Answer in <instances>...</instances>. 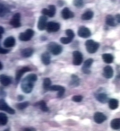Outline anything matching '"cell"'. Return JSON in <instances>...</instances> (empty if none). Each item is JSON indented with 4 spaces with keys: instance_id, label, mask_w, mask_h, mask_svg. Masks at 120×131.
<instances>
[{
    "instance_id": "35",
    "label": "cell",
    "mask_w": 120,
    "mask_h": 131,
    "mask_svg": "<svg viewBox=\"0 0 120 131\" xmlns=\"http://www.w3.org/2000/svg\"><path fill=\"white\" fill-rule=\"evenodd\" d=\"M72 41V39L70 38L69 37H62L60 39V41L63 44H68L71 43Z\"/></svg>"
},
{
    "instance_id": "36",
    "label": "cell",
    "mask_w": 120,
    "mask_h": 131,
    "mask_svg": "<svg viewBox=\"0 0 120 131\" xmlns=\"http://www.w3.org/2000/svg\"><path fill=\"white\" fill-rule=\"evenodd\" d=\"M66 34L67 35V37H69L71 39H73L74 37H75V34L74 33L73 31L71 29H67L66 31Z\"/></svg>"
},
{
    "instance_id": "42",
    "label": "cell",
    "mask_w": 120,
    "mask_h": 131,
    "mask_svg": "<svg viewBox=\"0 0 120 131\" xmlns=\"http://www.w3.org/2000/svg\"><path fill=\"white\" fill-rule=\"evenodd\" d=\"M4 32H5V31H4V28L3 27H0V34H1V35L3 34Z\"/></svg>"
},
{
    "instance_id": "28",
    "label": "cell",
    "mask_w": 120,
    "mask_h": 131,
    "mask_svg": "<svg viewBox=\"0 0 120 131\" xmlns=\"http://www.w3.org/2000/svg\"><path fill=\"white\" fill-rule=\"evenodd\" d=\"M51 80L49 78H45L43 81V88L46 91L49 90L50 88H51Z\"/></svg>"
},
{
    "instance_id": "41",
    "label": "cell",
    "mask_w": 120,
    "mask_h": 131,
    "mask_svg": "<svg viewBox=\"0 0 120 131\" xmlns=\"http://www.w3.org/2000/svg\"><path fill=\"white\" fill-rule=\"evenodd\" d=\"M24 99V96H23V95H19L18 96H17V99L19 101H21L23 100Z\"/></svg>"
},
{
    "instance_id": "21",
    "label": "cell",
    "mask_w": 120,
    "mask_h": 131,
    "mask_svg": "<svg viewBox=\"0 0 120 131\" xmlns=\"http://www.w3.org/2000/svg\"><path fill=\"white\" fill-rule=\"evenodd\" d=\"M34 52V50L31 48H27L21 51V54L24 57L27 58L30 57Z\"/></svg>"
},
{
    "instance_id": "2",
    "label": "cell",
    "mask_w": 120,
    "mask_h": 131,
    "mask_svg": "<svg viewBox=\"0 0 120 131\" xmlns=\"http://www.w3.org/2000/svg\"><path fill=\"white\" fill-rule=\"evenodd\" d=\"M85 47L88 52L91 54L95 53L99 47V44L92 40H88L85 42Z\"/></svg>"
},
{
    "instance_id": "38",
    "label": "cell",
    "mask_w": 120,
    "mask_h": 131,
    "mask_svg": "<svg viewBox=\"0 0 120 131\" xmlns=\"http://www.w3.org/2000/svg\"><path fill=\"white\" fill-rule=\"evenodd\" d=\"M9 50L7 49H4L2 47H0V52L2 54H6L9 52Z\"/></svg>"
},
{
    "instance_id": "19",
    "label": "cell",
    "mask_w": 120,
    "mask_h": 131,
    "mask_svg": "<svg viewBox=\"0 0 120 131\" xmlns=\"http://www.w3.org/2000/svg\"><path fill=\"white\" fill-rule=\"evenodd\" d=\"M0 80L1 84L5 86H8L12 82L11 78L9 76L5 75H1L0 77Z\"/></svg>"
},
{
    "instance_id": "29",
    "label": "cell",
    "mask_w": 120,
    "mask_h": 131,
    "mask_svg": "<svg viewBox=\"0 0 120 131\" xmlns=\"http://www.w3.org/2000/svg\"><path fill=\"white\" fill-rule=\"evenodd\" d=\"M8 122V117L4 113H0V123L2 126H5Z\"/></svg>"
},
{
    "instance_id": "27",
    "label": "cell",
    "mask_w": 120,
    "mask_h": 131,
    "mask_svg": "<svg viewBox=\"0 0 120 131\" xmlns=\"http://www.w3.org/2000/svg\"><path fill=\"white\" fill-rule=\"evenodd\" d=\"M106 23L109 26L114 27L116 25L115 20L114 17L111 15H108L106 17Z\"/></svg>"
},
{
    "instance_id": "10",
    "label": "cell",
    "mask_w": 120,
    "mask_h": 131,
    "mask_svg": "<svg viewBox=\"0 0 120 131\" xmlns=\"http://www.w3.org/2000/svg\"><path fill=\"white\" fill-rule=\"evenodd\" d=\"M49 9L46 8L43 9L42 10V13L44 16H48L50 17H53L55 16L56 12V8L54 5H50L48 6Z\"/></svg>"
},
{
    "instance_id": "45",
    "label": "cell",
    "mask_w": 120,
    "mask_h": 131,
    "mask_svg": "<svg viewBox=\"0 0 120 131\" xmlns=\"http://www.w3.org/2000/svg\"><path fill=\"white\" fill-rule=\"evenodd\" d=\"M9 131V130H8V129H6V130H5V131Z\"/></svg>"
},
{
    "instance_id": "12",
    "label": "cell",
    "mask_w": 120,
    "mask_h": 131,
    "mask_svg": "<svg viewBox=\"0 0 120 131\" xmlns=\"http://www.w3.org/2000/svg\"><path fill=\"white\" fill-rule=\"evenodd\" d=\"M31 71V68L27 67H24L21 68L20 69L18 70L16 73V78H15V80L16 83H18L20 80V78L22 77V76L24 74L27 72H30Z\"/></svg>"
},
{
    "instance_id": "7",
    "label": "cell",
    "mask_w": 120,
    "mask_h": 131,
    "mask_svg": "<svg viewBox=\"0 0 120 131\" xmlns=\"http://www.w3.org/2000/svg\"><path fill=\"white\" fill-rule=\"evenodd\" d=\"M10 24L14 28H18L21 26L20 14L19 13H16L14 15L10 20Z\"/></svg>"
},
{
    "instance_id": "6",
    "label": "cell",
    "mask_w": 120,
    "mask_h": 131,
    "mask_svg": "<svg viewBox=\"0 0 120 131\" xmlns=\"http://www.w3.org/2000/svg\"><path fill=\"white\" fill-rule=\"evenodd\" d=\"M60 27V25L58 23L50 21L47 23L46 29L47 32L49 33L56 32L59 31Z\"/></svg>"
},
{
    "instance_id": "11",
    "label": "cell",
    "mask_w": 120,
    "mask_h": 131,
    "mask_svg": "<svg viewBox=\"0 0 120 131\" xmlns=\"http://www.w3.org/2000/svg\"><path fill=\"white\" fill-rule=\"evenodd\" d=\"M47 18L45 16L40 17L37 24V28L40 31H43L47 28Z\"/></svg>"
},
{
    "instance_id": "40",
    "label": "cell",
    "mask_w": 120,
    "mask_h": 131,
    "mask_svg": "<svg viewBox=\"0 0 120 131\" xmlns=\"http://www.w3.org/2000/svg\"><path fill=\"white\" fill-rule=\"evenodd\" d=\"M115 20L118 23H120V14H117L115 16Z\"/></svg>"
},
{
    "instance_id": "13",
    "label": "cell",
    "mask_w": 120,
    "mask_h": 131,
    "mask_svg": "<svg viewBox=\"0 0 120 131\" xmlns=\"http://www.w3.org/2000/svg\"><path fill=\"white\" fill-rule=\"evenodd\" d=\"M49 90L53 91H58L57 97L61 98L63 96L65 91V89L62 86L60 85H53L51 86Z\"/></svg>"
},
{
    "instance_id": "8",
    "label": "cell",
    "mask_w": 120,
    "mask_h": 131,
    "mask_svg": "<svg viewBox=\"0 0 120 131\" xmlns=\"http://www.w3.org/2000/svg\"><path fill=\"white\" fill-rule=\"evenodd\" d=\"M0 110L5 111L10 114H14L15 113L14 110L9 106L3 99H1L0 100Z\"/></svg>"
},
{
    "instance_id": "14",
    "label": "cell",
    "mask_w": 120,
    "mask_h": 131,
    "mask_svg": "<svg viewBox=\"0 0 120 131\" xmlns=\"http://www.w3.org/2000/svg\"><path fill=\"white\" fill-rule=\"evenodd\" d=\"M61 16L64 19L67 20L69 19L72 18L74 17V14L71 10H70L68 7H65L62 10Z\"/></svg>"
},
{
    "instance_id": "9",
    "label": "cell",
    "mask_w": 120,
    "mask_h": 131,
    "mask_svg": "<svg viewBox=\"0 0 120 131\" xmlns=\"http://www.w3.org/2000/svg\"><path fill=\"white\" fill-rule=\"evenodd\" d=\"M78 33L80 37L83 38H88L91 35V32L89 29L84 26H81L80 27Z\"/></svg>"
},
{
    "instance_id": "3",
    "label": "cell",
    "mask_w": 120,
    "mask_h": 131,
    "mask_svg": "<svg viewBox=\"0 0 120 131\" xmlns=\"http://www.w3.org/2000/svg\"><path fill=\"white\" fill-rule=\"evenodd\" d=\"M47 49L54 55H58L62 51V47L55 42H51L47 46Z\"/></svg>"
},
{
    "instance_id": "43",
    "label": "cell",
    "mask_w": 120,
    "mask_h": 131,
    "mask_svg": "<svg viewBox=\"0 0 120 131\" xmlns=\"http://www.w3.org/2000/svg\"><path fill=\"white\" fill-rule=\"evenodd\" d=\"M0 66H1V67H0V70H2V68H3V65H2V63L1 61L0 62Z\"/></svg>"
},
{
    "instance_id": "24",
    "label": "cell",
    "mask_w": 120,
    "mask_h": 131,
    "mask_svg": "<svg viewBox=\"0 0 120 131\" xmlns=\"http://www.w3.org/2000/svg\"><path fill=\"white\" fill-rule=\"evenodd\" d=\"M111 126L115 130L120 129V118L113 119L111 122Z\"/></svg>"
},
{
    "instance_id": "44",
    "label": "cell",
    "mask_w": 120,
    "mask_h": 131,
    "mask_svg": "<svg viewBox=\"0 0 120 131\" xmlns=\"http://www.w3.org/2000/svg\"><path fill=\"white\" fill-rule=\"evenodd\" d=\"M117 78H120V74H119V75L117 76Z\"/></svg>"
},
{
    "instance_id": "20",
    "label": "cell",
    "mask_w": 120,
    "mask_h": 131,
    "mask_svg": "<svg viewBox=\"0 0 120 131\" xmlns=\"http://www.w3.org/2000/svg\"><path fill=\"white\" fill-rule=\"evenodd\" d=\"M79 78L78 76L73 74L71 76V80L70 82V85L72 87H77L79 85Z\"/></svg>"
},
{
    "instance_id": "17",
    "label": "cell",
    "mask_w": 120,
    "mask_h": 131,
    "mask_svg": "<svg viewBox=\"0 0 120 131\" xmlns=\"http://www.w3.org/2000/svg\"><path fill=\"white\" fill-rule=\"evenodd\" d=\"M16 43V40L14 37H9L5 40L3 42V45L5 47L10 48L14 46Z\"/></svg>"
},
{
    "instance_id": "18",
    "label": "cell",
    "mask_w": 120,
    "mask_h": 131,
    "mask_svg": "<svg viewBox=\"0 0 120 131\" xmlns=\"http://www.w3.org/2000/svg\"><path fill=\"white\" fill-rule=\"evenodd\" d=\"M41 61L45 65H48L51 62V56L48 52L46 51L43 53L41 57Z\"/></svg>"
},
{
    "instance_id": "23",
    "label": "cell",
    "mask_w": 120,
    "mask_h": 131,
    "mask_svg": "<svg viewBox=\"0 0 120 131\" xmlns=\"http://www.w3.org/2000/svg\"><path fill=\"white\" fill-rule=\"evenodd\" d=\"M96 98L99 102L102 103H106L108 101V97H107L106 94L103 93H101L97 94L96 96Z\"/></svg>"
},
{
    "instance_id": "4",
    "label": "cell",
    "mask_w": 120,
    "mask_h": 131,
    "mask_svg": "<svg viewBox=\"0 0 120 131\" xmlns=\"http://www.w3.org/2000/svg\"><path fill=\"white\" fill-rule=\"evenodd\" d=\"M34 31L31 29H27L25 32L20 33L19 36V39L21 41H30L34 35Z\"/></svg>"
},
{
    "instance_id": "39",
    "label": "cell",
    "mask_w": 120,
    "mask_h": 131,
    "mask_svg": "<svg viewBox=\"0 0 120 131\" xmlns=\"http://www.w3.org/2000/svg\"><path fill=\"white\" fill-rule=\"evenodd\" d=\"M23 131H36V130L33 127H26L23 129Z\"/></svg>"
},
{
    "instance_id": "22",
    "label": "cell",
    "mask_w": 120,
    "mask_h": 131,
    "mask_svg": "<svg viewBox=\"0 0 120 131\" xmlns=\"http://www.w3.org/2000/svg\"><path fill=\"white\" fill-rule=\"evenodd\" d=\"M102 58L104 62L106 63L107 64L112 63L114 60V57H113V56L111 55V54H108V53L103 54L102 56Z\"/></svg>"
},
{
    "instance_id": "37",
    "label": "cell",
    "mask_w": 120,
    "mask_h": 131,
    "mask_svg": "<svg viewBox=\"0 0 120 131\" xmlns=\"http://www.w3.org/2000/svg\"><path fill=\"white\" fill-rule=\"evenodd\" d=\"M83 96H81V95H76L72 97V100L76 102H80L82 100Z\"/></svg>"
},
{
    "instance_id": "26",
    "label": "cell",
    "mask_w": 120,
    "mask_h": 131,
    "mask_svg": "<svg viewBox=\"0 0 120 131\" xmlns=\"http://www.w3.org/2000/svg\"><path fill=\"white\" fill-rule=\"evenodd\" d=\"M119 106V102L116 99H111L109 101V106L111 109L115 110Z\"/></svg>"
},
{
    "instance_id": "32",
    "label": "cell",
    "mask_w": 120,
    "mask_h": 131,
    "mask_svg": "<svg viewBox=\"0 0 120 131\" xmlns=\"http://www.w3.org/2000/svg\"><path fill=\"white\" fill-rule=\"evenodd\" d=\"M10 12L9 9L6 6H4L3 4H1L0 5V13H1V16L3 17L5 15L7 14L8 12Z\"/></svg>"
},
{
    "instance_id": "31",
    "label": "cell",
    "mask_w": 120,
    "mask_h": 131,
    "mask_svg": "<svg viewBox=\"0 0 120 131\" xmlns=\"http://www.w3.org/2000/svg\"><path fill=\"white\" fill-rule=\"evenodd\" d=\"M37 105L40 106V108L41 110L43 112H47L49 111L48 107L47 106L46 103L44 101H41L40 102L37 103Z\"/></svg>"
},
{
    "instance_id": "25",
    "label": "cell",
    "mask_w": 120,
    "mask_h": 131,
    "mask_svg": "<svg viewBox=\"0 0 120 131\" xmlns=\"http://www.w3.org/2000/svg\"><path fill=\"white\" fill-rule=\"evenodd\" d=\"M93 16V12L91 10H88L82 15L81 19L83 20H89L92 18Z\"/></svg>"
},
{
    "instance_id": "33",
    "label": "cell",
    "mask_w": 120,
    "mask_h": 131,
    "mask_svg": "<svg viewBox=\"0 0 120 131\" xmlns=\"http://www.w3.org/2000/svg\"><path fill=\"white\" fill-rule=\"evenodd\" d=\"M29 102H28L19 103L16 105V107L19 110H23L27 108L28 106Z\"/></svg>"
},
{
    "instance_id": "16",
    "label": "cell",
    "mask_w": 120,
    "mask_h": 131,
    "mask_svg": "<svg viewBox=\"0 0 120 131\" xmlns=\"http://www.w3.org/2000/svg\"><path fill=\"white\" fill-rule=\"evenodd\" d=\"M113 73L114 72L113 69L110 66H106L103 69V75L107 79H110L112 78L113 76Z\"/></svg>"
},
{
    "instance_id": "5",
    "label": "cell",
    "mask_w": 120,
    "mask_h": 131,
    "mask_svg": "<svg viewBox=\"0 0 120 131\" xmlns=\"http://www.w3.org/2000/svg\"><path fill=\"white\" fill-rule=\"evenodd\" d=\"M72 55L74 65H80L83 61V55L82 53L80 51H75L73 52Z\"/></svg>"
},
{
    "instance_id": "1",
    "label": "cell",
    "mask_w": 120,
    "mask_h": 131,
    "mask_svg": "<svg viewBox=\"0 0 120 131\" xmlns=\"http://www.w3.org/2000/svg\"><path fill=\"white\" fill-rule=\"evenodd\" d=\"M34 86V82H32L26 77L21 82V88L23 92L28 94L32 92Z\"/></svg>"
},
{
    "instance_id": "15",
    "label": "cell",
    "mask_w": 120,
    "mask_h": 131,
    "mask_svg": "<svg viewBox=\"0 0 120 131\" xmlns=\"http://www.w3.org/2000/svg\"><path fill=\"white\" fill-rule=\"evenodd\" d=\"M106 117L102 113L96 112L94 116V121L98 124H101L106 120Z\"/></svg>"
},
{
    "instance_id": "30",
    "label": "cell",
    "mask_w": 120,
    "mask_h": 131,
    "mask_svg": "<svg viewBox=\"0 0 120 131\" xmlns=\"http://www.w3.org/2000/svg\"><path fill=\"white\" fill-rule=\"evenodd\" d=\"M93 60L92 58H89L86 60L84 63L83 66L81 68L82 70H89V68H91L92 64L93 63Z\"/></svg>"
},
{
    "instance_id": "34",
    "label": "cell",
    "mask_w": 120,
    "mask_h": 131,
    "mask_svg": "<svg viewBox=\"0 0 120 131\" xmlns=\"http://www.w3.org/2000/svg\"><path fill=\"white\" fill-rule=\"evenodd\" d=\"M74 6L77 8H82L84 6L83 1L82 0H75L73 1Z\"/></svg>"
}]
</instances>
